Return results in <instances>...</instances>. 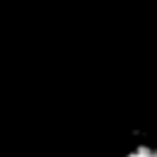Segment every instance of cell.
Wrapping results in <instances>:
<instances>
[{
  "label": "cell",
  "instance_id": "1",
  "mask_svg": "<svg viewBox=\"0 0 157 157\" xmlns=\"http://www.w3.org/2000/svg\"><path fill=\"white\" fill-rule=\"evenodd\" d=\"M118 157H157V140L142 135V137H135L130 140Z\"/></svg>",
  "mask_w": 157,
  "mask_h": 157
}]
</instances>
